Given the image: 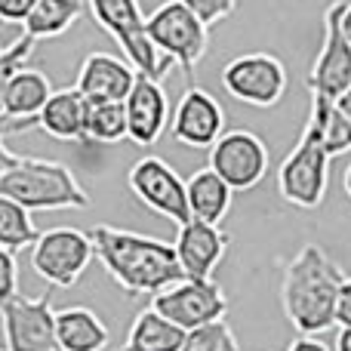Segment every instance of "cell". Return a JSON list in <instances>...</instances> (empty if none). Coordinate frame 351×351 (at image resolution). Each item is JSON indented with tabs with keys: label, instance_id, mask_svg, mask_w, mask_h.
Instances as JSON below:
<instances>
[{
	"label": "cell",
	"instance_id": "1",
	"mask_svg": "<svg viewBox=\"0 0 351 351\" xmlns=\"http://www.w3.org/2000/svg\"><path fill=\"white\" fill-rule=\"evenodd\" d=\"M86 234H90L93 253L102 262V268L130 296L160 293L185 278L173 243L127 228H111V225H96Z\"/></svg>",
	"mask_w": 351,
	"mask_h": 351
},
{
	"label": "cell",
	"instance_id": "2",
	"mask_svg": "<svg viewBox=\"0 0 351 351\" xmlns=\"http://www.w3.org/2000/svg\"><path fill=\"white\" fill-rule=\"evenodd\" d=\"M348 274L321 243H305L284 268L280 305L302 336H317L336 324V296Z\"/></svg>",
	"mask_w": 351,
	"mask_h": 351
},
{
	"label": "cell",
	"instance_id": "3",
	"mask_svg": "<svg viewBox=\"0 0 351 351\" xmlns=\"http://www.w3.org/2000/svg\"><path fill=\"white\" fill-rule=\"evenodd\" d=\"M0 194L28 213H53V210H86L90 194L77 182V176L65 164L43 158H19L0 176Z\"/></svg>",
	"mask_w": 351,
	"mask_h": 351
},
{
	"label": "cell",
	"instance_id": "4",
	"mask_svg": "<svg viewBox=\"0 0 351 351\" xmlns=\"http://www.w3.org/2000/svg\"><path fill=\"white\" fill-rule=\"evenodd\" d=\"M86 6H90L93 19L117 40L127 62L136 68V74H145V77L164 84V77L173 68V59L154 49L145 31V16L139 10V0H86Z\"/></svg>",
	"mask_w": 351,
	"mask_h": 351
},
{
	"label": "cell",
	"instance_id": "5",
	"mask_svg": "<svg viewBox=\"0 0 351 351\" xmlns=\"http://www.w3.org/2000/svg\"><path fill=\"white\" fill-rule=\"evenodd\" d=\"M330 154L324 148V142L317 139V133L305 123L302 136L296 139V145L290 148V154L284 158L278 170V191L287 204L299 206V210H315L321 206V200L327 197L330 185Z\"/></svg>",
	"mask_w": 351,
	"mask_h": 351
},
{
	"label": "cell",
	"instance_id": "6",
	"mask_svg": "<svg viewBox=\"0 0 351 351\" xmlns=\"http://www.w3.org/2000/svg\"><path fill=\"white\" fill-rule=\"evenodd\" d=\"M145 31L152 37L154 49L176 65L185 68L188 77H194L197 62L210 49V28L188 10L182 0H167L145 19Z\"/></svg>",
	"mask_w": 351,
	"mask_h": 351
},
{
	"label": "cell",
	"instance_id": "7",
	"mask_svg": "<svg viewBox=\"0 0 351 351\" xmlns=\"http://www.w3.org/2000/svg\"><path fill=\"white\" fill-rule=\"evenodd\" d=\"M93 259H96V253H93L90 234L80 228H71V225L40 231L37 241L31 243L34 274L47 280L49 287H59V290H71L84 278Z\"/></svg>",
	"mask_w": 351,
	"mask_h": 351
},
{
	"label": "cell",
	"instance_id": "8",
	"mask_svg": "<svg viewBox=\"0 0 351 351\" xmlns=\"http://www.w3.org/2000/svg\"><path fill=\"white\" fill-rule=\"evenodd\" d=\"M287 68L271 53H243L222 68V86L231 99L253 108H271L287 93Z\"/></svg>",
	"mask_w": 351,
	"mask_h": 351
},
{
	"label": "cell",
	"instance_id": "9",
	"mask_svg": "<svg viewBox=\"0 0 351 351\" xmlns=\"http://www.w3.org/2000/svg\"><path fill=\"white\" fill-rule=\"evenodd\" d=\"M152 308L188 333V330L204 327L210 321H222L228 315V299H225L222 287L213 278H206V280L182 278L179 284L154 293Z\"/></svg>",
	"mask_w": 351,
	"mask_h": 351
},
{
	"label": "cell",
	"instance_id": "10",
	"mask_svg": "<svg viewBox=\"0 0 351 351\" xmlns=\"http://www.w3.org/2000/svg\"><path fill=\"white\" fill-rule=\"evenodd\" d=\"M210 170L231 185V191H250L268 173V145L253 130H225L210 145Z\"/></svg>",
	"mask_w": 351,
	"mask_h": 351
},
{
	"label": "cell",
	"instance_id": "11",
	"mask_svg": "<svg viewBox=\"0 0 351 351\" xmlns=\"http://www.w3.org/2000/svg\"><path fill=\"white\" fill-rule=\"evenodd\" d=\"M6 351H53L56 346V308L49 293L31 296H12L0 305Z\"/></svg>",
	"mask_w": 351,
	"mask_h": 351
},
{
	"label": "cell",
	"instance_id": "12",
	"mask_svg": "<svg viewBox=\"0 0 351 351\" xmlns=\"http://www.w3.org/2000/svg\"><path fill=\"white\" fill-rule=\"evenodd\" d=\"M127 182H130V191H133L148 210L158 213V216H167L176 225L191 219V213H188V197H185V182H182V176L176 173L164 158L148 154V158L136 160Z\"/></svg>",
	"mask_w": 351,
	"mask_h": 351
},
{
	"label": "cell",
	"instance_id": "13",
	"mask_svg": "<svg viewBox=\"0 0 351 351\" xmlns=\"http://www.w3.org/2000/svg\"><path fill=\"white\" fill-rule=\"evenodd\" d=\"M346 0H336L324 12V43L308 71V93H321L327 99H339L351 86V43L339 28V16Z\"/></svg>",
	"mask_w": 351,
	"mask_h": 351
},
{
	"label": "cell",
	"instance_id": "14",
	"mask_svg": "<svg viewBox=\"0 0 351 351\" xmlns=\"http://www.w3.org/2000/svg\"><path fill=\"white\" fill-rule=\"evenodd\" d=\"M173 139L185 148H210L225 133V108L213 93L188 86L170 114Z\"/></svg>",
	"mask_w": 351,
	"mask_h": 351
},
{
	"label": "cell",
	"instance_id": "15",
	"mask_svg": "<svg viewBox=\"0 0 351 351\" xmlns=\"http://www.w3.org/2000/svg\"><path fill=\"white\" fill-rule=\"evenodd\" d=\"M123 114H127V139L133 145L152 148L164 136L173 114L164 84L145 74H136L133 90L123 99Z\"/></svg>",
	"mask_w": 351,
	"mask_h": 351
},
{
	"label": "cell",
	"instance_id": "16",
	"mask_svg": "<svg viewBox=\"0 0 351 351\" xmlns=\"http://www.w3.org/2000/svg\"><path fill=\"white\" fill-rule=\"evenodd\" d=\"M53 84L37 68H19L12 74L10 86L3 93V108H0V136H16L37 127V114L47 105Z\"/></svg>",
	"mask_w": 351,
	"mask_h": 351
},
{
	"label": "cell",
	"instance_id": "17",
	"mask_svg": "<svg viewBox=\"0 0 351 351\" xmlns=\"http://www.w3.org/2000/svg\"><path fill=\"white\" fill-rule=\"evenodd\" d=\"M173 250H176V259H179V268L185 278L206 280V278H213V271L222 262L225 250H228V237L219 231V225L188 219V222L179 225Z\"/></svg>",
	"mask_w": 351,
	"mask_h": 351
},
{
	"label": "cell",
	"instance_id": "18",
	"mask_svg": "<svg viewBox=\"0 0 351 351\" xmlns=\"http://www.w3.org/2000/svg\"><path fill=\"white\" fill-rule=\"evenodd\" d=\"M136 84V68L111 53H90L80 62L74 90L86 102H123Z\"/></svg>",
	"mask_w": 351,
	"mask_h": 351
},
{
	"label": "cell",
	"instance_id": "19",
	"mask_svg": "<svg viewBox=\"0 0 351 351\" xmlns=\"http://www.w3.org/2000/svg\"><path fill=\"white\" fill-rule=\"evenodd\" d=\"M111 342L102 317L86 305H68L56 311V346L65 351H105Z\"/></svg>",
	"mask_w": 351,
	"mask_h": 351
},
{
	"label": "cell",
	"instance_id": "20",
	"mask_svg": "<svg viewBox=\"0 0 351 351\" xmlns=\"http://www.w3.org/2000/svg\"><path fill=\"white\" fill-rule=\"evenodd\" d=\"M86 99L77 90H53L37 114V127L56 142H84Z\"/></svg>",
	"mask_w": 351,
	"mask_h": 351
},
{
	"label": "cell",
	"instance_id": "21",
	"mask_svg": "<svg viewBox=\"0 0 351 351\" xmlns=\"http://www.w3.org/2000/svg\"><path fill=\"white\" fill-rule=\"evenodd\" d=\"M185 197H188V213L191 219H200V222L219 225L231 210V185L222 179L219 173H213L210 167L191 173V179L185 182Z\"/></svg>",
	"mask_w": 351,
	"mask_h": 351
},
{
	"label": "cell",
	"instance_id": "22",
	"mask_svg": "<svg viewBox=\"0 0 351 351\" xmlns=\"http://www.w3.org/2000/svg\"><path fill=\"white\" fill-rule=\"evenodd\" d=\"M182 342H185V330L154 308H145L136 315L121 351H179Z\"/></svg>",
	"mask_w": 351,
	"mask_h": 351
},
{
	"label": "cell",
	"instance_id": "23",
	"mask_svg": "<svg viewBox=\"0 0 351 351\" xmlns=\"http://www.w3.org/2000/svg\"><path fill=\"white\" fill-rule=\"evenodd\" d=\"M84 0H37L34 10L22 22V34L34 37V40L62 37L65 31L74 28V22L84 16Z\"/></svg>",
	"mask_w": 351,
	"mask_h": 351
},
{
	"label": "cell",
	"instance_id": "24",
	"mask_svg": "<svg viewBox=\"0 0 351 351\" xmlns=\"http://www.w3.org/2000/svg\"><path fill=\"white\" fill-rule=\"evenodd\" d=\"M305 123L317 133V139L324 142L330 158H339V154L351 152V123L339 111L336 99H327V96H321V93H311V111H308V121Z\"/></svg>",
	"mask_w": 351,
	"mask_h": 351
},
{
	"label": "cell",
	"instance_id": "25",
	"mask_svg": "<svg viewBox=\"0 0 351 351\" xmlns=\"http://www.w3.org/2000/svg\"><path fill=\"white\" fill-rule=\"evenodd\" d=\"M84 139L86 142H114L127 139V114L123 102H86V121H84Z\"/></svg>",
	"mask_w": 351,
	"mask_h": 351
},
{
	"label": "cell",
	"instance_id": "26",
	"mask_svg": "<svg viewBox=\"0 0 351 351\" xmlns=\"http://www.w3.org/2000/svg\"><path fill=\"white\" fill-rule=\"evenodd\" d=\"M37 234H40V231H37L34 222H31V213L25 210L22 204H16V200L0 194V247L12 250V253L31 250V243L37 241Z\"/></svg>",
	"mask_w": 351,
	"mask_h": 351
},
{
	"label": "cell",
	"instance_id": "27",
	"mask_svg": "<svg viewBox=\"0 0 351 351\" xmlns=\"http://www.w3.org/2000/svg\"><path fill=\"white\" fill-rule=\"evenodd\" d=\"M179 351H237V336L222 317V321H210L204 327L188 330Z\"/></svg>",
	"mask_w": 351,
	"mask_h": 351
},
{
	"label": "cell",
	"instance_id": "28",
	"mask_svg": "<svg viewBox=\"0 0 351 351\" xmlns=\"http://www.w3.org/2000/svg\"><path fill=\"white\" fill-rule=\"evenodd\" d=\"M34 43H37L34 37L22 34L19 40H12L6 49H0V108H3V93H6V86H10L12 74H16L19 68L28 65L31 53H34Z\"/></svg>",
	"mask_w": 351,
	"mask_h": 351
},
{
	"label": "cell",
	"instance_id": "29",
	"mask_svg": "<svg viewBox=\"0 0 351 351\" xmlns=\"http://www.w3.org/2000/svg\"><path fill=\"white\" fill-rule=\"evenodd\" d=\"M182 3H185L206 28L219 25L222 19H228L231 12L237 10V0H182Z\"/></svg>",
	"mask_w": 351,
	"mask_h": 351
},
{
	"label": "cell",
	"instance_id": "30",
	"mask_svg": "<svg viewBox=\"0 0 351 351\" xmlns=\"http://www.w3.org/2000/svg\"><path fill=\"white\" fill-rule=\"evenodd\" d=\"M19 293V265H16V253L0 247V305L6 299H12Z\"/></svg>",
	"mask_w": 351,
	"mask_h": 351
},
{
	"label": "cell",
	"instance_id": "31",
	"mask_svg": "<svg viewBox=\"0 0 351 351\" xmlns=\"http://www.w3.org/2000/svg\"><path fill=\"white\" fill-rule=\"evenodd\" d=\"M37 0H0V22L6 25H22L28 12L34 10Z\"/></svg>",
	"mask_w": 351,
	"mask_h": 351
},
{
	"label": "cell",
	"instance_id": "32",
	"mask_svg": "<svg viewBox=\"0 0 351 351\" xmlns=\"http://www.w3.org/2000/svg\"><path fill=\"white\" fill-rule=\"evenodd\" d=\"M336 324L339 327H351V278L342 280L339 296H336Z\"/></svg>",
	"mask_w": 351,
	"mask_h": 351
},
{
	"label": "cell",
	"instance_id": "33",
	"mask_svg": "<svg viewBox=\"0 0 351 351\" xmlns=\"http://www.w3.org/2000/svg\"><path fill=\"white\" fill-rule=\"evenodd\" d=\"M287 351H330L327 342H321L317 336H299V339L290 342V348Z\"/></svg>",
	"mask_w": 351,
	"mask_h": 351
},
{
	"label": "cell",
	"instance_id": "34",
	"mask_svg": "<svg viewBox=\"0 0 351 351\" xmlns=\"http://www.w3.org/2000/svg\"><path fill=\"white\" fill-rule=\"evenodd\" d=\"M16 160H19V154H12L10 148L3 145V139H0V176H3L6 170H10V167L16 164Z\"/></svg>",
	"mask_w": 351,
	"mask_h": 351
},
{
	"label": "cell",
	"instance_id": "35",
	"mask_svg": "<svg viewBox=\"0 0 351 351\" xmlns=\"http://www.w3.org/2000/svg\"><path fill=\"white\" fill-rule=\"evenodd\" d=\"M339 28L342 34H346V40L351 43V3L346 0V6H342V16H339Z\"/></svg>",
	"mask_w": 351,
	"mask_h": 351
},
{
	"label": "cell",
	"instance_id": "36",
	"mask_svg": "<svg viewBox=\"0 0 351 351\" xmlns=\"http://www.w3.org/2000/svg\"><path fill=\"white\" fill-rule=\"evenodd\" d=\"M336 351H351V327H339V333H336Z\"/></svg>",
	"mask_w": 351,
	"mask_h": 351
},
{
	"label": "cell",
	"instance_id": "37",
	"mask_svg": "<svg viewBox=\"0 0 351 351\" xmlns=\"http://www.w3.org/2000/svg\"><path fill=\"white\" fill-rule=\"evenodd\" d=\"M336 105H339V111L348 117V123H351V86H348L346 93H342L339 99H336Z\"/></svg>",
	"mask_w": 351,
	"mask_h": 351
},
{
	"label": "cell",
	"instance_id": "38",
	"mask_svg": "<svg viewBox=\"0 0 351 351\" xmlns=\"http://www.w3.org/2000/svg\"><path fill=\"white\" fill-rule=\"evenodd\" d=\"M342 188H346V194L351 197V164L346 167V176H342Z\"/></svg>",
	"mask_w": 351,
	"mask_h": 351
},
{
	"label": "cell",
	"instance_id": "39",
	"mask_svg": "<svg viewBox=\"0 0 351 351\" xmlns=\"http://www.w3.org/2000/svg\"><path fill=\"white\" fill-rule=\"evenodd\" d=\"M53 351H65V348H53Z\"/></svg>",
	"mask_w": 351,
	"mask_h": 351
},
{
	"label": "cell",
	"instance_id": "40",
	"mask_svg": "<svg viewBox=\"0 0 351 351\" xmlns=\"http://www.w3.org/2000/svg\"><path fill=\"white\" fill-rule=\"evenodd\" d=\"M0 139H3V136H0Z\"/></svg>",
	"mask_w": 351,
	"mask_h": 351
}]
</instances>
